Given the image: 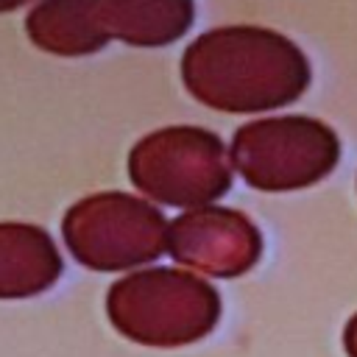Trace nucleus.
<instances>
[{
	"mask_svg": "<svg viewBox=\"0 0 357 357\" xmlns=\"http://www.w3.org/2000/svg\"><path fill=\"white\" fill-rule=\"evenodd\" d=\"M181 81L198 103L215 112H271L304 95L310 86V61L279 31L223 25L187 45Z\"/></svg>",
	"mask_w": 357,
	"mask_h": 357,
	"instance_id": "1",
	"label": "nucleus"
},
{
	"mask_svg": "<svg viewBox=\"0 0 357 357\" xmlns=\"http://www.w3.org/2000/svg\"><path fill=\"white\" fill-rule=\"evenodd\" d=\"M112 326L142 346H187L206 337L220 318L218 290L184 268H142L106 293Z\"/></svg>",
	"mask_w": 357,
	"mask_h": 357,
	"instance_id": "2",
	"label": "nucleus"
},
{
	"mask_svg": "<svg viewBox=\"0 0 357 357\" xmlns=\"http://www.w3.org/2000/svg\"><path fill=\"white\" fill-rule=\"evenodd\" d=\"M128 178L148 201L198 209L229 192L231 156L223 139L206 128L167 126L134 142Z\"/></svg>",
	"mask_w": 357,
	"mask_h": 357,
	"instance_id": "3",
	"label": "nucleus"
},
{
	"mask_svg": "<svg viewBox=\"0 0 357 357\" xmlns=\"http://www.w3.org/2000/svg\"><path fill=\"white\" fill-rule=\"evenodd\" d=\"M170 220L131 192L106 190L75 201L61 218L67 251L92 271H128L167 251Z\"/></svg>",
	"mask_w": 357,
	"mask_h": 357,
	"instance_id": "4",
	"label": "nucleus"
},
{
	"mask_svg": "<svg viewBox=\"0 0 357 357\" xmlns=\"http://www.w3.org/2000/svg\"><path fill=\"white\" fill-rule=\"evenodd\" d=\"M229 156L248 187L287 192L326 178L340 159V139L315 117H262L234 131Z\"/></svg>",
	"mask_w": 357,
	"mask_h": 357,
	"instance_id": "5",
	"label": "nucleus"
},
{
	"mask_svg": "<svg viewBox=\"0 0 357 357\" xmlns=\"http://www.w3.org/2000/svg\"><path fill=\"white\" fill-rule=\"evenodd\" d=\"M167 254L198 273L234 279L259 262L262 234L240 209L209 204L170 220Z\"/></svg>",
	"mask_w": 357,
	"mask_h": 357,
	"instance_id": "6",
	"label": "nucleus"
},
{
	"mask_svg": "<svg viewBox=\"0 0 357 357\" xmlns=\"http://www.w3.org/2000/svg\"><path fill=\"white\" fill-rule=\"evenodd\" d=\"M53 237L33 223H0V298H28L61 276Z\"/></svg>",
	"mask_w": 357,
	"mask_h": 357,
	"instance_id": "7",
	"label": "nucleus"
},
{
	"mask_svg": "<svg viewBox=\"0 0 357 357\" xmlns=\"http://www.w3.org/2000/svg\"><path fill=\"white\" fill-rule=\"evenodd\" d=\"M25 33L53 56H89L109 42L100 0H39L25 17Z\"/></svg>",
	"mask_w": 357,
	"mask_h": 357,
	"instance_id": "8",
	"label": "nucleus"
},
{
	"mask_svg": "<svg viewBox=\"0 0 357 357\" xmlns=\"http://www.w3.org/2000/svg\"><path fill=\"white\" fill-rule=\"evenodd\" d=\"M192 17V0H100L103 31L131 47H165L190 31Z\"/></svg>",
	"mask_w": 357,
	"mask_h": 357,
	"instance_id": "9",
	"label": "nucleus"
},
{
	"mask_svg": "<svg viewBox=\"0 0 357 357\" xmlns=\"http://www.w3.org/2000/svg\"><path fill=\"white\" fill-rule=\"evenodd\" d=\"M343 349L349 357H357V312L349 318V324L343 329Z\"/></svg>",
	"mask_w": 357,
	"mask_h": 357,
	"instance_id": "10",
	"label": "nucleus"
},
{
	"mask_svg": "<svg viewBox=\"0 0 357 357\" xmlns=\"http://www.w3.org/2000/svg\"><path fill=\"white\" fill-rule=\"evenodd\" d=\"M28 0H0V14H8V11H14V8H20V6H25Z\"/></svg>",
	"mask_w": 357,
	"mask_h": 357,
	"instance_id": "11",
	"label": "nucleus"
}]
</instances>
